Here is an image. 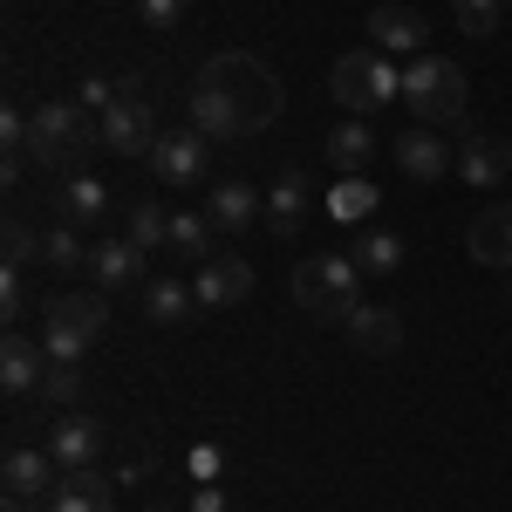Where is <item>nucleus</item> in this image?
<instances>
[{"mask_svg":"<svg viewBox=\"0 0 512 512\" xmlns=\"http://www.w3.org/2000/svg\"><path fill=\"white\" fill-rule=\"evenodd\" d=\"M103 212H110V185L103 178H89V171L62 178V226H96Z\"/></svg>","mask_w":512,"mask_h":512,"instance_id":"nucleus-24","label":"nucleus"},{"mask_svg":"<svg viewBox=\"0 0 512 512\" xmlns=\"http://www.w3.org/2000/svg\"><path fill=\"white\" fill-rule=\"evenodd\" d=\"M0 485H7V499H55V485H62V465H55V451L48 444H14L7 451V465H0Z\"/></svg>","mask_w":512,"mask_h":512,"instance_id":"nucleus-9","label":"nucleus"},{"mask_svg":"<svg viewBox=\"0 0 512 512\" xmlns=\"http://www.w3.org/2000/svg\"><path fill=\"white\" fill-rule=\"evenodd\" d=\"M89 267H96V287H144V246L137 239H96L89 246Z\"/></svg>","mask_w":512,"mask_h":512,"instance_id":"nucleus-17","label":"nucleus"},{"mask_svg":"<svg viewBox=\"0 0 512 512\" xmlns=\"http://www.w3.org/2000/svg\"><path fill=\"white\" fill-rule=\"evenodd\" d=\"M185 7H192V0H137V21H144V28H178Z\"/></svg>","mask_w":512,"mask_h":512,"instance_id":"nucleus-33","label":"nucleus"},{"mask_svg":"<svg viewBox=\"0 0 512 512\" xmlns=\"http://www.w3.org/2000/svg\"><path fill=\"white\" fill-rule=\"evenodd\" d=\"M308 212H315V185H308V171H294V164H287L274 185H267V233L294 239Z\"/></svg>","mask_w":512,"mask_h":512,"instance_id":"nucleus-14","label":"nucleus"},{"mask_svg":"<svg viewBox=\"0 0 512 512\" xmlns=\"http://www.w3.org/2000/svg\"><path fill=\"white\" fill-rule=\"evenodd\" d=\"M458 178L478 185V192L506 185V178H512V144L499 137V130H472V137L458 144Z\"/></svg>","mask_w":512,"mask_h":512,"instance_id":"nucleus-13","label":"nucleus"},{"mask_svg":"<svg viewBox=\"0 0 512 512\" xmlns=\"http://www.w3.org/2000/svg\"><path fill=\"white\" fill-rule=\"evenodd\" d=\"M89 144H96V123L82 103H35L28 110V164L41 178H76Z\"/></svg>","mask_w":512,"mask_h":512,"instance_id":"nucleus-2","label":"nucleus"},{"mask_svg":"<svg viewBox=\"0 0 512 512\" xmlns=\"http://www.w3.org/2000/svg\"><path fill=\"white\" fill-rule=\"evenodd\" d=\"M465 69L451 62V55H410V69H403V103L417 110V123H431V130H451V123H465Z\"/></svg>","mask_w":512,"mask_h":512,"instance_id":"nucleus-4","label":"nucleus"},{"mask_svg":"<svg viewBox=\"0 0 512 512\" xmlns=\"http://www.w3.org/2000/svg\"><path fill=\"white\" fill-rule=\"evenodd\" d=\"M192 294L205 315H219V308H239L246 294H253V267L239 260V253H212L205 267L192 274Z\"/></svg>","mask_w":512,"mask_h":512,"instance_id":"nucleus-10","label":"nucleus"},{"mask_svg":"<svg viewBox=\"0 0 512 512\" xmlns=\"http://www.w3.org/2000/svg\"><path fill=\"white\" fill-rule=\"evenodd\" d=\"M158 103L144 96V76L130 69V76H117V103L96 117V144L103 151H117V158H151V144H158Z\"/></svg>","mask_w":512,"mask_h":512,"instance_id":"nucleus-7","label":"nucleus"},{"mask_svg":"<svg viewBox=\"0 0 512 512\" xmlns=\"http://www.w3.org/2000/svg\"><path fill=\"white\" fill-rule=\"evenodd\" d=\"M0 308H7V321L28 315V280H21V267H7V274H0Z\"/></svg>","mask_w":512,"mask_h":512,"instance_id":"nucleus-34","label":"nucleus"},{"mask_svg":"<svg viewBox=\"0 0 512 512\" xmlns=\"http://www.w3.org/2000/svg\"><path fill=\"white\" fill-rule=\"evenodd\" d=\"M41 267H48V274H76V267H89V239H82V226H48V233H41Z\"/></svg>","mask_w":512,"mask_h":512,"instance_id":"nucleus-28","label":"nucleus"},{"mask_svg":"<svg viewBox=\"0 0 512 512\" xmlns=\"http://www.w3.org/2000/svg\"><path fill=\"white\" fill-rule=\"evenodd\" d=\"M328 164L342 171V178H369V158H376V130H369V117H349L328 130Z\"/></svg>","mask_w":512,"mask_h":512,"instance_id":"nucleus-20","label":"nucleus"},{"mask_svg":"<svg viewBox=\"0 0 512 512\" xmlns=\"http://www.w3.org/2000/svg\"><path fill=\"white\" fill-rule=\"evenodd\" d=\"M48 512H117V478H103L96 465L89 472H62Z\"/></svg>","mask_w":512,"mask_h":512,"instance_id":"nucleus-16","label":"nucleus"},{"mask_svg":"<svg viewBox=\"0 0 512 512\" xmlns=\"http://www.w3.org/2000/svg\"><path fill=\"white\" fill-rule=\"evenodd\" d=\"M48 451H55L62 472H89L96 451H103V424H96V417H62V424L48 431Z\"/></svg>","mask_w":512,"mask_h":512,"instance_id":"nucleus-18","label":"nucleus"},{"mask_svg":"<svg viewBox=\"0 0 512 512\" xmlns=\"http://www.w3.org/2000/svg\"><path fill=\"white\" fill-rule=\"evenodd\" d=\"M205 219H212L219 233H246V226H260V219H267V198L253 192L246 178H226V185H212V192H205Z\"/></svg>","mask_w":512,"mask_h":512,"instance_id":"nucleus-15","label":"nucleus"},{"mask_svg":"<svg viewBox=\"0 0 512 512\" xmlns=\"http://www.w3.org/2000/svg\"><path fill=\"white\" fill-rule=\"evenodd\" d=\"M328 96H335L349 117H376L383 103L403 96V69H390L383 48H349V55H335V69H328Z\"/></svg>","mask_w":512,"mask_h":512,"instance_id":"nucleus-5","label":"nucleus"},{"mask_svg":"<svg viewBox=\"0 0 512 512\" xmlns=\"http://www.w3.org/2000/svg\"><path fill=\"white\" fill-rule=\"evenodd\" d=\"M342 328H349V342L362 355H396L403 349V315H396V308H355Z\"/></svg>","mask_w":512,"mask_h":512,"instance_id":"nucleus-22","label":"nucleus"},{"mask_svg":"<svg viewBox=\"0 0 512 512\" xmlns=\"http://www.w3.org/2000/svg\"><path fill=\"white\" fill-rule=\"evenodd\" d=\"M171 253L192 260V267H205V260L219 253V226H212L205 212H171Z\"/></svg>","mask_w":512,"mask_h":512,"instance_id":"nucleus-25","label":"nucleus"},{"mask_svg":"<svg viewBox=\"0 0 512 512\" xmlns=\"http://www.w3.org/2000/svg\"><path fill=\"white\" fill-rule=\"evenodd\" d=\"M41 260V233L28 219H7V267H35Z\"/></svg>","mask_w":512,"mask_h":512,"instance_id":"nucleus-32","label":"nucleus"},{"mask_svg":"<svg viewBox=\"0 0 512 512\" xmlns=\"http://www.w3.org/2000/svg\"><path fill=\"white\" fill-rule=\"evenodd\" d=\"M390 151H396V171H403V178H417V185H431V178H444V171H458V151H451V144L437 137L431 123L403 130Z\"/></svg>","mask_w":512,"mask_h":512,"instance_id":"nucleus-12","label":"nucleus"},{"mask_svg":"<svg viewBox=\"0 0 512 512\" xmlns=\"http://www.w3.org/2000/svg\"><path fill=\"white\" fill-rule=\"evenodd\" d=\"M369 41H376L383 55H424L431 21H424L417 7H403V0H376V7H369Z\"/></svg>","mask_w":512,"mask_h":512,"instance_id":"nucleus-11","label":"nucleus"},{"mask_svg":"<svg viewBox=\"0 0 512 512\" xmlns=\"http://www.w3.org/2000/svg\"><path fill=\"white\" fill-rule=\"evenodd\" d=\"M76 103H82V110H96V117H103V110H110V103H117V82L89 76V82H82V89H76Z\"/></svg>","mask_w":512,"mask_h":512,"instance_id":"nucleus-36","label":"nucleus"},{"mask_svg":"<svg viewBox=\"0 0 512 512\" xmlns=\"http://www.w3.org/2000/svg\"><path fill=\"white\" fill-rule=\"evenodd\" d=\"M144 315L158 321V328H185V321L198 315V294L185 287V280L158 274V280H144Z\"/></svg>","mask_w":512,"mask_h":512,"instance_id":"nucleus-23","label":"nucleus"},{"mask_svg":"<svg viewBox=\"0 0 512 512\" xmlns=\"http://www.w3.org/2000/svg\"><path fill=\"white\" fill-rule=\"evenodd\" d=\"M185 465H192V478H198V485H219V472H226L219 444H192V458H185Z\"/></svg>","mask_w":512,"mask_h":512,"instance_id":"nucleus-35","label":"nucleus"},{"mask_svg":"<svg viewBox=\"0 0 512 512\" xmlns=\"http://www.w3.org/2000/svg\"><path fill=\"white\" fill-rule=\"evenodd\" d=\"M41 376H48V349L28 342V335H7L0 342V390L28 396V390H41Z\"/></svg>","mask_w":512,"mask_h":512,"instance_id":"nucleus-19","label":"nucleus"},{"mask_svg":"<svg viewBox=\"0 0 512 512\" xmlns=\"http://www.w3.org/2000/svg\"><path fill=\"white\" fill-rule=\"evenodd\" d=\"M478 267H512V205H485L472 219V233H465Z\"/></svg>","mask_w":512,"mask_h":512,"instance_id":"nucleus-21","label":"nucleus"},{"mask_svg":"<svg viewBox=\"0 0 512 512\" xmlns=\"http://www.w3.org/2000/svg\"><path fill=\"white\" fill-rule=\"evenodd\" d=\"M192 512H226V492H219V485H198V492H192Z\"/></svg>","mask_w":512,"mask_h":512,"instance_id":"nucleus-37","label":"nucleus"},{"mask_svg":"<svg viewBox=\"0 0 512 512\" xmlns=\"http://www.w3.org/2000/svg\"><path fill=\"white\" fill-rule=\"evenodd\" d=\"M123 239H137L144 253L171 246V212H164V205H151V198H137V205H130V219H123Z\"/></svg>","mask_w":512,"mask_h":512,"instance_id":"nucleus-29","label":"nucleus"},{"mask_svg":"<svg viewBox=\"0 0 512 512\" xmlns=\"http://www.w3.org/2000/svg\"><path fill=\"white\" fill-rule=\"evenodd\" d=\"M41 396L55 403V410H69L82 396V362H48V376H41Z\"/></svg>","mask_w":512,"mask_h":512,"instance_id":"nucleus-31","label":"nucleus"},{"mask_svg":"<svg viewBox=\"0 0 512 512\" xmlns=\"http://www.w3.org/2000/svg\"><path fill=\"white\" fill-rule=\"evenodd\" d=\"M451 21H458L472 41H492L499 21H506V0H451Z\"/></svg>","mask_w":512,"mask_h":512,"instance_id":"nucleus-30","label":"nucleus"},{"mask_svg":"<svg viewBox=\"0 0 512 512\" xmlns=\"http://www.w3.org/2000/svg\"><path fill=\"white\" fill-rule=\"evenodd\" d=\"M0 512H28V499H7V506H0Z\"/></svg>","mask_w":512,"mask_h":512,"instance_id":"nucleus-38","label":"nucleus"},{"mask_svg":"<svg viewBox=\"0 0 512 512\" xmlns=\"http://www.w3.org/2000/svg\"><path fill=\"white\" fill-rule=\"evenodd\" d=\"M403 253H410V246H403V233H390V226H362V239H355V267H362V274H396V267H403Z\"/></svg>","mask_w":512,"mask_h":512,"instance_id":"nucleus-26","label":"nucleus"},{"mask_svg":"<svg viewBox=\"0 0 512 512\" xmlns=\"http://www.w3.org/2000/svg\"><path fill=\"white\" fill-rule=\"evenodd\" d=\"M110 328V301L103 294H55L41 308V349L48 362H82Z\"/></svg>","mask_w":512,"mask_h":512,"instance_id":"nucleus-6","label":"nucleus"},{"mask_svg":"<svg viewBox=\"0 0 512 512\" xmlns=\"http://www.w3.org/2000/svg\"><path fill=\"white\" fill-rule=\"evenodd\" d=\"M376 205H383V192H376L369 178H342V185L328 192V219H342V226H369Z\"/></svg>","mask_w":512,"mask_h":512,"instance_id":"nucleus-27","label":"nucleus"},{"mask_svg":"<svg viewBox=\"0 0 512 512\" xmlns=\"http://www.w3.org/2000/svg\"><path fill=\"white\" fill-rule=\"evenodd\" d=\"M205 144H212L205 130H164L158 144H151V178H158V185H178V192L198 185V178H205V158H212Z\"/></svg>","mask_w":512,"mask_h":512,"instance_id":"nucleus-8","label":"nucleus"},{"mask_svg":"<svg viewBox=\"0 0 512 512\" xmlns=\"http://www.w3.org/2000/svg\"><path fill=\"white\" fill-rule=\"evenodd\" d=\"M280 110H287V82L267 55H253V48L205 55L192 89V130H205L212 144H239V137L280 123Z\"/></svg>","mask_w":512,"mask_h":512,"instance_id":"nucleus-1","label":"nucleus"},{"mask_svg":"<svg viewBox=\"0 0 512 512\" xmlns=\"http://www.w3.org/2000/svg\"><path fill=\"white\" fill-rule=\"evenodd\" d=\"M294 308L315 321H349L362 308V267H355L349 253H315V260H301L294 267Z\"/></svg>","mask_w":512,"mask_h":512,"instance_id":"nucleus-3","label":"nucleus"}]
</instances>
